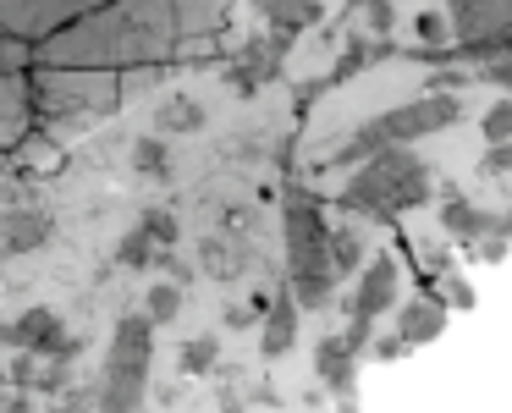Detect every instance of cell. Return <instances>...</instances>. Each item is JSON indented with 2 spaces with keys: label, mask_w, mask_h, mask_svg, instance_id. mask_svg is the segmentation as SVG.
<instances>
[{
  "label": "cell",
  "mask_w": 512,
  "mask_h": 413,
  "mask_svg": "<svg viewBox=\"0 0 512 413\" xmlns=\"http://www.w3.org/2000/svg\"><path fill=\"white\" fill-rule=\"evenodd\" d=\"M149 358H155V325L144 314H122L111 336V358H105V386L116 391H144Z\"/></svg>",
  "instance_id": "6da1fadb"
},
{
  "label": "cell",
  "mask_w": 512,
  "mask_h": 413,
  "mask_svg": "<svg viewBox=\"0 0 512 413\" xmlns=\"http://www.w3.org/2000/svg\"><path fill=\"white\" fill-rule=\"evenodd\" d=\"M457 116H463L457 94H424V100H413V105L386 111L375 122V133L386 138V144H413V138H424V133H441V127L457 122Z\"/></svg>",
  "instance_id": "7a4b0ae2"
},
{
  "label": "cell",
  "mask_w": 512,
  "mask_h": 413,
  "mask_svg": "<svg viewBox=\"0 0 512 413\" xmlns=\"http://www.w3.org/2000/svg\"><path fill=\"white\" fill-rule=\"evenodd\" d=\"M0 342L6 347H23V353H34V358H78V342L67 336V325H61V314L56 309H28V314H17L12 325H0Z\"/></svg>",
  "instance_id": "3957f363"
},
{
  "label": "cell",
  "mask_w": 512,
  "mask_h": 413,
  "mask_svg": "<svg viewBox=\"0 0 512 413\" xmlns=\"http://www.w3.org/2000/svg\"><path fill=\"white\" fill-rule=\"evenodd\" d=\"M397 303V259L380 254L364 265V276H358V292H353V314L358 320H380V314Z\"/></svg>",
  "instance_id": "277c9868"
},
{
  "label": "cell",
  "mask_w": 512,
  "mask_h": 413,
  "mask_svg": "<svg viewBox=\"0 0 512 413\" xmlns=\"http://www.w3.org/2000/svg\"><path fill=\"white\" fill-rule=\"evenodd\" d=\"M325 243V215H320V199L303 188L287 193V248L292 254H309V248Z\"/></svg>",
  "instance_id": "5b68a950"
},
{
  "label": "cell",
  "mask_w": 512,
  "mask_h": 413,
  "mask_svg": "<svg viewBox=\"0 0 512 413\" xmlns=\"http://www.w3.org/2000/svg\"><path fill=\"white\" fill-rule=\"evenodd\" d=\"M314 375H320V386H325V391H336V397H353L358 353L342 342V336H325V342L314 347Z\"/></svg>",
  "instance_id": "8992f818"
},
{
  "label": "cell",
  "mask_w": 512,
  "mask_h": 413,
  "mask_svg": "<svg viewBox=\"0 0 512 413\" xmlns=\"http://www.w3.org/2000/svg\"><path fill=\"white\" fill-rule=\"evenodd\" d=\"M259 320H265V342H259V347H265V358L292 353V342H298V303L281 292V298L265 303V314H259Z\"/></svg>",
  "instance_id": "52a82bcc"
},
{
  "label": "cell",
  "mask_w": 512,
  "mask_h": 413,
  "mask_svg": "<svg viewBox=\"0 0 512 413\" xmlns=\"http://www.w3.org/2000/svg\"><path fill=\"white\" fill-rule=\"evenodd\" d=\"M441 325H446V309H441V303H430V298H408V309L397 314V336H402V347L435 342V336H441Z\"/></svg>",
  "instance_id": "ba28073f"
},
{
  "label": "cell",
  "mask_w": 512,
  "mask_h": 413,
  "mask_svg": "<svg viewBox=\"0 0 512 413\" xmlns=\"http://www.w3.org/2000/svg\"><path fill=\"white\" fill-rule=\"evenodd\" d=\"M155 122H160V138H182V133H204L210 111L199 100H188V94H177V100H166L155 111Z\"/></svg>",
  "instance_id": "9c48e42d"
},
{
  "label": "cell",
  "mask_w": 512,
  "mask_h": 413,
  "mask_svg": "<svg viewBox=\"0 0 512 413\" xmlns=\"http://www.w3.org/2000/svg\"><path fill=\"white\" fill-rule=\"evenodd\" d=\"M441 226L452 237H463V243H479V237H490V210H479V204H468V199H446Z\"/></svg>",
  "instance_id": "30bf717a"
},
{
  "label": "cell",
  "mask_w": 512,
  "mask_h": 413,
  "mask_svg": "<svg viewBox=\"0 0 512 413\" xmlns=\"http://www.w3.org/2000/svg\"><path fill=\"white\" fill-rule=\"evenodd\" d=\"M45 232H50V221H45V215H34V210H6V221H0V243L12 248V254L45 243Z\"/></svg>",
  "instance_id": "8fae6325"
},
{
  "label": "cell",
  "mask_w": 512,
  "mask_h": 413,
  "mask_svg": "<svg viewBox=\"0 0 512 413\" xmlns=\"http://www.w3.org/2000/svg\"><path fill=\"white\" fill-rule=\"evenodd\" d=\"M199 265H204V276L232 281L237 270H243V243H226V237H204V243H199Z\"/></svg>",
  "instance_id": "7c38bea8"
},
{
  "label": "cell",
  "mask_w": 512,
  "mask_h": 413,
  "mask_svg": "<svg viewBox=\"0 0 512 413\" xmlns=\"http://www.w3.org/2000/svg\"><path fill=\"white\" fill-rule=\"evenodd\" d=\"M325 259H331V276H353V270L364 265V237H358L353 226L325 232Z\"/></svg>",
  "instance_id": "4fadbf2b"
},
{
  "label": "cell",
  "mask_w": 512,
  "mask_h": 413,
  "mask_svg": "<svg viewBox=\"0 0 512 413\" xmlns=\"http://www.w3.org/2000/svg\"><path fill=\"white\" fill-rule=\"evenodd\" d=\"M182 314V287L177 281H160V287H149V298H144V320L149 325H171Z\"/></svg>",
  "instance_id": "5bb4252c"
},
{
  "label": "cell",
  "mask_w": 512,
  "mask_h": 413,
  "mask_svg": "<svg viewBox=\"0 0 512 413\" xmlns=\"http://www.w3.org/2000/svg\"><path fill=\"white\" fill-rule=\"evenodd\" d=\"M133 171H138V177H166V171H171L166 138H160V133L138 138V144H133Z\"/></svg>",
  "instance_id": "9a60e30c"
},
{
  "label": "cell",
  "mask_w": 512,
  "mask_h": 413,
  "mask_svg": "<svg viewBox=\"0 0 512 413\" xmlns=\"http://www.w3.org/2000/svg\"><path fill=\"white\" fill-rule=\"evenodd\" d=\"M270 17H276L281 34H298L303 23H314V17H320V6H314V0H270Z\"/></svg>",
  "instance_id": "2e32d148"
},
{
  "label": "cell",
  "mask_w": 512,
  "mask_h": 413,
  "mask_svg": "<svg viewBox=\"0 0 512 413\" xmlns=\"http://www.w3.org/2000/svg\"><path fill=\"white\" fill-rule=\"evenodd\" d=\"M155 254H160V248L149 243V232H144V226H133V232L122 237V248H116V259H122L127 270H144V265H155Z\"/></svg>",
  "instance_id": "e0dca14e"
},
{
  "label": "cell",
  "mask_w": 512,
  "mask_h": 413,
  "mask_svg": "<svg viewBox=\"0 0 512 413\" xmlns=\"http://www.w3.org/2000/svg\"><path fill=\"white\" fill-rule=\"evenodd\" d=\"M215 358H221V336H193V342L182 347V369H188V375H204Z\"/></svg>",
  "instance_id": "ac0fdd59"
},
{
  "label": "cell",
  "mask_w": 512,
  "mask_h": 413,
  "mask_svg": "<svg viewBox=\"0 0 512 413\" xmlns=\"http://www.w3.org/2000/svg\"><path fill=\"white\" fill-rule=\"evenodd\" d=\"M479 127H485V144H512V94H507V100L490 105L485 122H479Z\"/></svg>",
  "instance_id": "d6986e66"
},
{
  "label": "cell",
  "mask_w": 512,
  "mask_h": 413,
  "mask_svg": "<svg viewBox=\"0 0 512 413\" xmlns=\"http://www.w3.org/2000/svg\"><path fill=\"white\" fill-rule=\"evenodd\" d=\"M380 56H386V45H380V39H369V45H364V39H358V45L347 50L342 61H336V78H353L358 67H369V61H380Z\"/></svg>",
  "instance_id": "ffe728a7"
},
{
  "label": "cell",
  "mask_w": 512,
  "mask_h": 413,
  "mask_svg": "<svg viewBox=\"0 0 512 413\" xmlns=\"http://www.w3.org/2000/svg\"><path fill=\"white\" fill-rule=\"evenodd\" d=\"M138 226L149 232V243H155V248H171V243H177V221H171L166 210H144V221H138Z\"/></svg>",
  "instance_id": "44dd1931"
},
{
  "label": "cell",
  "mask_w": 512,
  "mask_h": 413,
  "mask_svg": "<svg viewBox=\"0 0 512 413\" xmlns=\"http://www.w3.org/2000/svg\"><path fill=\"white\" fill-rule=\"evenodd\" d=\"M479 171H485L490 182H496V177H512V144H490L485 160H479Z\"/></svg>",
  "instance_id": "7402d4cb"
},
{
  "label": "cell",
  "mask_w": 512,
  "mask_h": 413,
  "mask_svg": "<svg viewBox=\"0 0 512 413\" xmlns=\"http://www.w3.org/2000/svg\"><path fill=\"white\" fill-rule=\"evenodd\" d=\"M413 28H419V39H424V45H441V39H446V17H441V12H424Z\"/></svg>",
  "instance_id": "603a6c76"
},
{
  "label": "cell",
  "mask_w": 512,
  "mask_h": 413,
  "mask_svg": "<svg viewBox=\"0 0 512 413\" xmlns=\"http://www.w3.org/2000/svg\"><path fill=\"white\" fill-rule=\"evenodd\" d=\"M485 83H496L501 94H512V56H501V61H490L485 67Z\"/></svg>",
  "instance_id": "cb8c5ba5"
},
{
  "label": "cell",
  "mask_w": 512,
  "mask_h": 413,
  "mask_svg": "<svg viewBox=\"0 0 512 413\" xmlns=\"http://www.w3.org/2000/svg\"><path fill=\"white\" fill-rule=\"evenodd\" d=\"M479 259H485V265H501V259H507V237H479Z\"/></svg>",
  "instance_id": "d4e9b609"
},
{
  "label": "cell",
  "mask_w": 512,
  "mask_h": 413,
  "mask_svg": "<svg viewBox=\"0 0 512 413\" xmlns=\"http://www.w3.org/2000/svg\"><path fill=\"white\" fill-rule=\"evenodd\" d=\"M490 237H507L512 243V204L507 210H490Z\"/></svg>",
  "instance_id": "484cf974"
},
{
  "label": "cell",
  "mask_w": 512,
  "mask_h": 413,
  "mask_svg": "<svg viewBox=\"0 0 512 413\" xmlns=\"http://www.w3.org/2000/svg\"><path fill=\"white\" fill-rule=\"evenodd\" d=\"M369 23H375V34H386V28H391V6H386V0H369Z\"/></svg>",
  "instance_id": "4316f807"
},
{
  "label": "cell",
  "mask_w": 512,
  "mask_h": 413,
  "mask_svg": "<svg viewBox=\"0 0 512 413\" xmlns=\"http://www.w3.org/2000/svg\"><path fill=\"white\" fill-rule=\"evenodd\" d=\"M369 353H375V358H397V353H402V336H380Z\"/></svg>",
  "instance_id": "83f0119b"
}]
</instances>
